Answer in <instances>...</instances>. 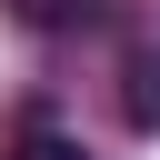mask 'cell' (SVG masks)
<instances>
[{
	"instance_id": "6da1fadb",
	"label": "cell",
	"mask_w": 160,
	"mask_h": 160,
	"mask_svg": "<svg viewBox=\"0 0 160 160\" xmlns=\"http://www.w3.org/2000/svg\"><path fill=\"white\" fill-rule=\"evenodd\" d=\"M120 120L160 130V40H130V60H120Z\"/></svg>"
},
{
	"instance_id": "7a4b0ae2",
	"label": "cell",
	"mask_w": 160,
	"mask_h": 160,
	"mask_svg": "<svg viewBox=\"0 0 160 160\" xmlns=\"http://www.w3.org/2000/svg\"><path fill=\"white\" fill-rule=\"evenodd\" d=\"M20 30H40V40H60V30H90V20H110V0H0Z\"/></svg>"
},
{
	"instance_id": "3957f363",
	"label": "cell",
	"mask_w": 160,
	"mask_h": 160,
	"mask_svg": "<svg viewBox=\"0 0 160 160\" xmlns=\"http://www.w3.org/2000/svg\"><path fill=\"white\" fill-rule=\"evenodd\" d=\"M0 160H90V150H80V140H70V130H50V120H40V110H30V120H20V130H10V150H0Z\"/></svg>"
}]
</instances>
